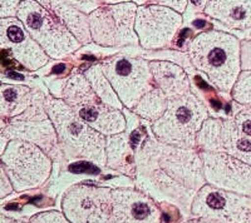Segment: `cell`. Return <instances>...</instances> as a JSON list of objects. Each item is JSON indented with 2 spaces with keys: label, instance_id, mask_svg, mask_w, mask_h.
Listing matches in <instances>:
<instances>
[{
  "label": "cell",
  "instance_id": "cell-1",
  "mask_svg": "<svg viewBox=\"0 0 251 223\" xmlns=\"http://www.w3.org/2000/svg\"><path fill=\"white\" fill-rule=\"evenodd\" d=\"M134 158V186L156 202L172 204L183 216L191 215L195 196L206 184L200 153L146 137Z\"/></svg>",
  "mask_w": 251,
  "mask_h": 223
},
{
  "label": "cell",
  "instance_id": "cell-2",
  "mask_svg": "<svg viewBox=\"0 0 251 223\" xmlns=\"http://www.w3.org/2000/svg\"><path fill=\"white\" fill-rule=\"evenodd\" d=\"M187 54L217 90L231 93L241 73L240 40L235 35L219 30L201 33L188 43Z\"/></svg>",
  "mask_w": 251,
  "mask_h": 223
},
{
  "label": "cell",
  "instance_id": "cell-3",
  "mask_svg": "<svg viewBox=\"0 0 251 223\" xmlns=\"http://www.w3.org/2000/svg\"><path fill=\"white\" fill-rule=\"evenodd\" d=\"M44 108L57 132L66 162L84 160L94 166H106V135L83 122L63 99L46 97Z\"/></svg>",
  "mask_w": 251,
  "mask_h": 223
},
{
  "label": "cell",
  "instance_id": "cell-4",
  "mask_svg": "<svg viewBox=\"0 0 251 223\" xmlns=\"http://www.w3.org/2000/svg\"><path fill=\"white\" fill-rule=\"evenodd\" d=\"M208 118L205 103L196 94L188 92L169 99L162 117L152 122V134L161 143L195 148L199 132Z\"/></svg>",
  "mask_w": 251,
  "mask_h": 223
},
{
  "label": "cell",
  "instance_id": "cell-5",
  "mask_svg": "<svg viewBox=\"0 0 251 223\" xmlns=\"http://www.w3.org/2000/svg\"><path fill=\"white\" fill-rule=\"evenodd\" d=\"M60 97L83 122L100 134H120L127 128L123 111L103 103L83 73H75L63 83Z\"/></svg>",
  "mask_w": 251,
  "mask_h": 223
},
{
  "label": "cell",
  "instance_id": "cell-6",
  "mask_svg": "<svg viewBox=\"0 0 251 223\" xmlns=\"http://www.w3.org/2000/svg\"><path fill=\"white\" fill-rule=\"evenodd\" d=\"M17 18L48 57L63 59L82 46L67 26L35 0H22Z\"/></svg>",
  "mask_w": 251,
  "mask_h": 223
},
{
  "label": "cell",
  "instance_id": "cell-7",
  "mask_svg": "<svg viewBox=\"0 0 251 223\" xmlns=\"http://www.w3.org/2000/svg\"><path fill=\"white\" fill-rule=\"evenodd\" d=\"M14 191L24 192L44 184L51 175L53 160L30 142L13 139L0 157Z\"/></svg>",
  "mask_w": 251,
  "mask_h": 223
},
{
  "label": "cell",
  "instance_id": "cell-8",
  "mask_svg": "<svg viewBox=\"0 0 251 223\" xmlns=\"http://www.w3.org/2000/svg\"><path fill=\"white\" fill-rule=\"evenodd\" d=\"M102 70L123 106L132 111L141 98L154 88L150 62L143 58L116 54L100 62Z\"/></svg>",
  "mask_w": 251,
  "mask_h": 223
},
{
  "label": "cell",
  "instance_id": "cell-9",
  "mask_svg": "<svg viewBox=\"0 0 251 223\" xmlns=\"http://www.w3.org/2000/svg\"><path fill=\"white\" fill-rule=\"evenodd\" d=\"M137 8L133 1L98 6L88 15L92 40L102 46L136 45L138 37L134 32V22Z\"/></svg>",
  "mask_w": 251,
  "mask_h": 223
},
{
  "label": "cell",
  "instance_id": "cell-10",
  "mask_svg": "<svg viewBox=\"0 0 251 223\" xmlns=\"http://www.w3.org/2000/svg\"><path fill=\"white\" fill-rule=\"evenodd\" d=\"M4 134L12 139L35 144L43 149L53 162H66L53 122L44 108V100L31 104L22 114L12 118L8 126L4 127Z\"/></svg>",
  "mask_w": 251,
  "mask_h": 223
},
{
  "label": "cell",
  "instance_id": "cell-11",
  "mask_svg": "<svg viewBox=\"0 0 251 223\" xmlns=\"http://www.w3.org/2000/svg\"><path fill=\"white\" fill-rule=\"evenodd\" d=\"M191 215L215 223H251V196L206 183L195 196Z\"/></svg>",
  "mask_w": 251,
  "mask_h": 223
},
{
  "label": "cell",
  "instance_id": "cell-12",
  "mask_svg": "<svg viewBox=\"0 0 251 223\" xmlns=\"http://www.w3.org/2000/svg\"><path fill=\"white\" fill-rule=\"evenodd\" d=\"M62 212L72 223H114L112 188L75 184L63 195Z\"/></svg>",
  "mask_w": 251,
  "mask_h": 223
},
{
  "label": "cell",
  "instance_id": "cell-13",
  "mask_svg": "<svg viewBox=\"0 0 251 223\" xmlns=\"http://www.w3.org/2000/svg\"><path fill=\"white\" fill-rule=\"evenodd\" d=\"M183 23L182 15L161 5H140L136 13L134 32L146 50L170 45Z\"/></svg>",
  "mask_w": 251,
  "mask_h": 223
},
{
  "label": "cell",
  "instance_id": "cell-14",
  "mask_svg": "<svg viewBox=\"0 0 251 223\" xmlns=\"http://www.w3.org/2000/svg\"><path fill=\"white\" fill-rule=\"evenodd\" d=\"M206 183L219 189L251 196V166L221 152H200Z\"/></svg>",
  "mask_w": 251,
  "mask_h": 223
},
{
  "label": "cell",
  "instance_id": "cell-15",
  "mask_svg": "<svg viewBox=\"0 0 251 223\" xmlns=\"http://www.w3.org/2000/svg\"><path fill=\"white\" fill-rule=\"evenodd\" d=\"M202 151L221 152L251 166V142L241 134L232 118H208L197 135Z\"/></svg>",
  "mask_w": 251,
  "mask_h": 223
},
{
  "label": "cell",
  "instance_id": "cell-16",
  "mask_svg": "<svg viewBox=\"0 0 251 223\" xmlns=\"http://www.w3.org/2000/svg\"><path fill=\"white\" fill-rule=\"evenodd\" d=\"M0 49L29 70H38L49 62L46 52L15 17L0 19Z\"/></svg>",
  "mask_w": 251,
  "mask_h": 223
},
{
  "label": "cell",
  "instance_id": "cell-17",
  "mask_svg": "<svg viewBox=\"0 0 251 223\" xmlns=\"http://www.w3.org/2000/svg\"><path fill=\"white\" fill-rule=\"evenodd\" d=\"M114 223H163L156 201L140 189L120 187L112 189Z\"/></svg>",
  "mask_w": 251,
  "mask_h": 223
},
{
  "label": "cell",
  "instance_id": "cell-18",
  "mask_svg": "<svg viewBox=\"0 0 251 223\" xmlns=\"http://www.w3.org/2000/svg\"><path fill=\"white\" fill-rule=\"evenodd\" d=\"M203 13L230 29H251V0H208Z\"/></svg>",
  "mask_w": 251,
  "mask_h": 223
},
{
  "label": "cell",
  "instance_id": "cell-19",
  "mask_svg": "<svg viewBox=\"0 0 251 223\" xmlns=\"http://www.w3.org/2000/svg\"><path fill=\"white\" fill-rule=\"evenodd\" d=\"M154 86L162 90L169 99L191 92V84L185 69L169 60L150 62Z\"/></svg>",
  "mask_w": 251,
  "mask_h": 223
},
{
  "label": "cell",
  "instance_id": "cell-20",
  "mask_svg": "<svg viewBox=\"0 0 251 223\" xmlns=\"http://www.w3.org/2000/svg\"><path fill=\"white\" fill-rule=\"evenodd\" d=\"M35 1L50 12L60 23L64 24L80 44H88L89 42H92L88 15L78 10L72 4L67 3L66 0H35Z\"/></svg>",
  "mask_w": 251,
  "mask_h": 223
},
{
  "label": "cell",
  "instance_id": "cell-21",
  "mask_svg": "<svg viewBox=\"0 0 251 223\" xmlns=\"http://www.w3.org/2000/svg\"><path fill=\"white\" fill-rule=\"evenodd\" d=\"M129 134L126 131L120 134L106 137V155L108 168L122 175L134 177L136 175V158Z\"/></svg>",
  "mask_w": 251,
  "mask_h": 223
},
{
  "label": "cell",
  "instance_id": "cell-22",
  "mask_svg": "<svg viewBox=\"0 0 251 223\" xmlns=\"http://www.w3.org/2000/svg\"><path fill=\"white\" fill-rule=\"evenodd\" d=\"M46 99L39 90L25 86L0 87V111L4 117L14 118L22 114L31 104Z\"/></svg>",
  "mask_w": 251,
  "mask_h": 223
},
{
  "label": "cell",
  "instance_id": "cell-23",
  "mask_svg": "<svg viewBox=\"0 0 251 223\" xmlns=\"http://www.w3.org/2000/svg\"><path fill=\"white\" fill-rule=\"evenodd\" d=\"M83 74L86 75L91 87L93 88L96 94L100 98L103 103L107 104V106L113 107V108L123 111L122 102L120 100L118 95L116 94L113 87L111 86L109 80L107 79L104 73H103L102 67H100V63L92 66Z\"/></svg>",
  "mask_w": 251,
  "mask_h": 223
},
{
  "label": "cell",
  "instance_id": "cell-24",
  "mask_svg": "<svg viewBox=\"0 0 251 223\" xmlns=\"http://www.w3.org/2000/svg\"><path fill=\"white\" fill-rule=\"evenodd\" d=\"M167 104H169V98L166 97L162 90L154 87L141 98L140 102L132 111L134 114L140 115L143 119L156 122L163 115L167 109Z\"/></svg>",
  "mask_w": 251,
  "mask_h": 223
},
{
  "label": "cell",
  "instance_id": "cell-25",
  "mask_svg": "<svg viewBox=\"0 0 251 223\" xmlns=\"http://www.w3.org/2000/svg\"><path fill=\"white\" fill-rule=\"evenodd\" d=\"M231 98L236 104L251 107V70H241L232 87Z\"/></svg>",
  "mask_w": 251,
  "mask_h": 223
},
{
  "label": "cell",
  "instance_id": "cell-26",
  "mask_svg": "<svg viewBox=\"0 0 251 223\" xmlns=\"http://www.w3.org/2000/svg\"><path fill=\"white\" fill-rule=\"evenodd\" d=\"M240 106V104H239ZM232 120L241 134L251 142V107L240 106L232 114Z\"/></svg>",
  "mask_w": 251,
  "mask_h": 223
},
{
  "label": "cell",
  "instance_id": "cell-27",
  "mask_svg": "<svg viewBox=\"0 0 251 223\" xmlns=\"http://www.w3.org/2000/svg\"><path fill=\"white\" fill-rule=\"evenodd\" d=\"M137 6L140 5H161L174 9L177 13H183L187 8L188 0H132Z\"/></svg>",
  "mask_w": 251,
  "mask_h": 223
},
{
  "label": "cell",
  "instance_id": "cell-28",
  "mask_svg": "<svg viewBox=\"0 0 251 223\" xmlns=\"http://www.w3.org/2000/svg\"><path fill=\"white\" fill-rule=\"evenodd\" d=\"M29 223H72L63 212L58 211H47L33 216L29 220Z\"/></svg>",
  "mask_w": 251,
  "mask_h": 223
},
{
  "label": "cell",
  "instance_id": "cell-29",
  "mask_svg": "<svg viewBox=\"0 0 251 223\" xmlns=\"http://www.w3.org/2000/svg\"><path fill=\"white\" fill-rule=\"evenodd\" d=\"M241 49V70H251V38L240 42Z\"/></svg>",
  "mask_w": 251,
  "mask_h": 223
},
{
  "label": "cell",
  "instance_id": "cell-30",
  "mask_svg": "<svg viewBox=\"0 0 251 223\" xmlns=\"http://www.w3.org/2000/svg\"><path fill=\"white\" fill-rule=\"evenodd\" d=\"M66 1L87 15H89L98 6H100L97 0H66Z\"/></svg>",
  "mask_w": 251,
  "mask_h": 223
},
{
  "label": "cell",
  "instance_id": "cell-31",
  "mask_svg": "<svg viewBox=\"0 0 251 223\" xmlns=\"http://www.w3.org/2000/svg\"><path fill=\"white\" fill-rule=\"evenodd\" d=\"M20 0H0V19L14 17Z\"/></svg>",
  "mask_w": 251,
  "mask_h": 223
},
{
  "label": "cell",
  "instance_id": "cell-32",
  "mask_svg": "<svg viewBox=\"0 0 251 223\" xmlns=\"http://www.w3.org/2000/svg\"><path fill=\"white\" fill-rule=\"evenodd\" d=\"M13 191H14V187L9 179L8 173H6L3 164H0V198L6 197L10 193H13Z\"/></svg>",
  "mask_w": 251,
  "mask_h": 223
},
{
  "label": "cell",
  "instance_id": "cell-33",
  "mask_svg": "<svg viewBox=\"0 0 251 223\" xmlns=\"http://www.w3.org/2000/svg\"><path fill=\"white\" fill-rule=\"evenodd\" d=\"M8 139L9 138L4 134V132L3 133L0 132V157H1V155H3L4 151H5L6 146H8Z\"/></svg>",
  "mask_w": 251,
  "mask_h": 223
},
{
  "label": "cell",
  "instance_id": "cell-34",
  "mask_svg": "<svg viewBox=\"0 0 251 223\" xmlns=\"http://www.w3.org/2000/svg\"><path fill=\"white\" fill-rule=\"evenodd\" d=\"M190 1L199 9H205L206 4L208 3V0H190Z\"/></svg>",
  "mask_w": 251,
  "mask_h": 223
},
{
  "label": "cell",
  "instance_id": "cell-35",
  "mask_svg": "<svg viewBox=\"0 0 251 223\" xmlns=\"http://www.w3.org/2000/svg\"><path fill=\"white\" fill-rule=\"evenodd\" d=\"M0 223H25V222L13 220V218H9V217H6V216L0 215Z\"/></svg>",
  "mask_w": 251,
  "mask_h": 223
},
{
  "label": "cell",
  "instance_id": "cell-36",
  "mask_svg": "<svg viewBox=\"0 0 251 223\" xmlns=\"http://www.w3.org/2000/svg\"><path fill=\"white\" fill-rule=\"evenodd\" d=\"M185 223H214V222H211V221H208V220H205V218L195 217L194 220H188V221H186Z\"/></svg>",
  "mask_w": 251,
  "mask_h": 223
},
{
  "label": "cell",
  "instance_id": "cell-37",
  "mask_svg": "<svg viewBox=\"0 0 251 223\" xmlns=\"http://www.w3.org/2000/svg\"><path fill=\"white\" fill-rule=\"evenodd\" d=\"M98 3H104V4H120V3H126V1H129V0H97Z\"/></svg>",
  "mask_w": 251,
  "mask_h": 223
},
{
  "label": "cell",
  "instance_id": "cell-38",
  "mask_svg": "<svg viewBox=\"0 0 251 223\" xmlns=\"http://www.w3.org/2000/svg\"><path fill=\"white\" fill-rule=\"evenodd\" d=\"M6 75H8L9 78H13V79H17V80H23L24 79L23 75L18 74V73H15V72H9V73H6Z\"/></svg>",
  "mask_w": 251,
  "mask_h": 223
},
{
  "label": "cell",
  "instance_id": "cell-39",
  "mask_svg": "<svg viewBox=\"0 0 251 223\" xmlns=\"http://www.w3.org/2000/svg\"><path fill=\"white\" fill-rule=\"evenodd\" d=\"M64 69H66V66H64V64H60V66H58L57 68H54L53 70H54V73H62Z\"/></svg>",
  "mask_w": 251,
  "mask_h": 223
},
{
  "label": "cell",
  "instance_id": "cell-40",
  "mask_svg": "<svg viewBox=\"0 0 251 223\" xmlns=\"http://www.w3.org/2000/svg\"><path fill=\"white\" fill-rule=\"evenodd\" d=\"M203 20H196V22H194V25L196 26H202L203 25Z\"/></svg>",
  "mask_w": 251,
  "mask_h": 223
},
{
  "label": "cell",
  "instance_id": "cell-41",
  "mask_svg": "<svg viewBox=\"0 0 251 223\" xmlns=\"http://www.w3.org/2000/svg\"><path fill=\"white\" fill-rule=\"evenodd\" d=\"M0 127H4V115L1 111H0Z\"/></svg>",
  "mask_w": 251,
  "mask_h": 223
},
{
  "label": "cell",
  "instance_id": "cell-42",
  "mask_svg": "<svg viewBox=\"0 0 251 223\" xmlns=\"http://www.w3.org/2000/svg\"><path fill=\"white\" fill-rule=\"evenodd\" d=\"M214 223H215V222H214Z\"/></svg>",
  "mask_w": 251,
  "mask_h": 223
}]
</instances>
